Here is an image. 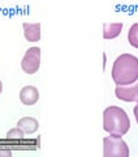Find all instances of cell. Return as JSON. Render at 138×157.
<instances>
[{"mask_svg":"<svg viewBox=\"0 0 138 157\" xmlns=\"http://www.w3.org/2000/svg\"><path fill=\"white\" fill-rule=\"evenodd\" d=\"M111 73L117 86L134 84L138 80V58L132 54H121L113 62Z\"/></svg>","mask_w":138,"mask_h":157,"instance_id":"1","label":"cell"},{"mask_svg":"<svg viewBox=\"0 0 138 157\" xmlns=\"http://www.w3.org/2000/svg\"><path fill=\"white\" fill-rule=\"evenodd\" d=\"M103 128L110 135H125L130 128V119L126 111L119 106H108L103 111Z\"/></svg>","mask_w":138,"mask_h":157,"instance_id":"2","label":"cell"},{"mask_svg":"<svg viewBox=\"0 0 138 157\" xmlns=\"http://www.w3.org/2000/svg\"><path fill=\"white\" fill-rule=\"evenodd\" d=\"M103 156L104 157H129V147L121 136L110 135L103 139Z\"/></svg>","mask_w":138,"mask_h":157,"instance_id":"3","label":"cell"},{"mask_svg":"<svg viewBox=\"0 0 138 157\" xmlns=\"http://www.w3.org/2000/svg\"><path fill=\"white\" fill-rule=\"evenodd\" d=\"M41 67V48L39 47H30L25 52L22 60H21V68L22 71L27 75H34L38 72Z\"/></svg>","mask_w":138,"mask_h":157,"instance_id":"4","label":"cell"},{"mask_svg":"<svg viewBox=\"0 0 138 157\" xmlns=\"http://www.w3.org/2000/svg\"><path fill=\"white\" fill-rule=\"evenodd\" d=\"M116 97L125 102H134L138 101V81L134 84L125 85V86H117L115 89Z\"/></svg>","mask_w":138,"mask_h":157,"instance_id":"5","label":"cell"},{"mask_svg":"<svg viewBox=\"0 0 138 157\" xmlns=\"http://www.w3.org/2000/svg\"><path fill=\"white\" fill-rule=\"evenodd\" d=\"M39 100V92L35 86L27 85L24 86L21 92H20V101L26 106H33L35 105Z\"/></svg>","mask_w":138,"mask_h":157,"instance_id":"6","label":"cell"},{"mask_svg":"<svg viewBox=\"0 0 138 157\" xmlns=\"http://www.w3.org/2000/svg\"><path fill=\"white\" fill-rule=\"evenodd\" d=\"M24 37L27 42H38L41 39V24L39 22H24Z\"/></svg>","mask_w":138,"mask_h":157,"instance_id":"7","label":"cell"},{"mask_svg":"<svg viewBox=\"0 0 138 157\" xmlns=\"http://www.w3.org/2000/svg\"><path fill=\"white\" fill-rule=\"evenodd\" d=\"M17 127H20L25 134L31 135L34 132H37L39 128V123L35 118L31 117H24L17 122Z\"/></svg>","mask_w":138,"mask_h":157,"instance_id":"8","label":"cell"},{"mask_svg":"<svg viewBox=\"0 0 138 157\" xmlns=\"http://www.w3.org/2000/svg\"><path fill=\"white\" fill-rule=\"evenodd\" d=\"M122 30L121 22H112V24H104L103 25V38L104 39H113L120 36Z\"/></svg>","mask_w":138,"mask_h":157,"instance_id":"9","label":"cell"},{"mask_svg":"<svg viewBox=\"0 0 138 157\" xmlns=\"http://www.w3.org/2000/svg\"><path fill=\"white\" fill-rule=\"evenodd\" d=\"M128 41H129L130 46L138 48V22L130 26L129 32H128Z\"/></svg>","mask_w":138,"mask_h":157,"instance_id":"10","label":"cell"},{"mask_svg":"<svg viewBox=\"0 0 138 157\" xmlns=\"http://www.w3.org/2000/svg\"><path fill=\"white\" fill-rule=\"evenodd\" d=\"M24 135H25V132H24L20 127H16V128H12L7 132V139H11V140H21L24 139Z\"/></svg>","mask_w":138,"mask_h":157,"instance_id":"11","label":"cell"},{"mask_svg":"<svg viewBox=\"0 0 138 157\" xmlns=\"http://www.w3.org/2000/svg\"><path fill=\"white\" fill-rule=\"evenodd\" d=\"M133 113H134L136 121H137V123H138V101H137V105L134 106V110H133Z\"/></svg>","mask_w":138,"mask_h":157,"instance_id":"12","label":"cell"},{"mask_svg":"<svg viewBox=\"0 0 138 157\" xmlns=\"http://www.w3.org/2000/svg\"><path fill=\"white\" fill-rule=\"evenodd\" d=\"M0 156H8V157H11L12 153H11V151H0Z\"/></svg>","mask_w":138,"mask_h":157,"instance_id":"13","label":"cell"},{"mask_svg":"<svg viewBox=\"0 0 138 157\" xmlns=\"http://www.w3.org/2000/svg\"><path fill=\"white\" fill-rule=\"evenodd\" d=\"M2 90H3V82L0 80V93H2Z\"/></svg>","mask_w":138,"mask_h":157,"instance_id":"14","label":"cell"}]
</instances>
